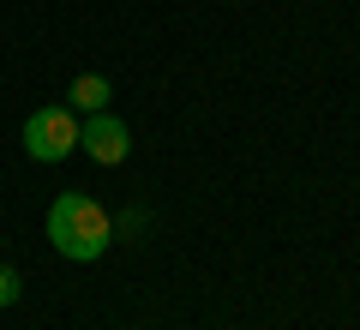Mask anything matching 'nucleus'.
Returning a JSON list of instances; mask_svg holds the SVG:
<instances>
[{
	"label": "nucleus",
	"mask_w": 360,
	"mask_h": 330,
	"mask_svg": "<svg viewBox=\"0 0 360 330\" xmlns=\"http://www.w3.org/2000/svg\"><path fill=\"white\" fill-rule=\"evenodd\" d=\"M78 151L90 156V163H103V168H115V163H127L132 156V132H127V120L120 115H90L84 127H78Z\"/></svg>",
	"instance_id": "3"
},
{
	"label": "nucleus",
	"mask_w": 360,
	"mask_h": 330,
	"mask_svg": "<svg viewBox=\"0 0 360 330\" xmlns=\"http://www.w3.org/2000/svg\"><path fill=\"white\" fill-rule=\"evenodd\" d=\"M18 294H25V288H18V270H6V265H0V306H13Z\"/></svg>",
	"instance_id": "5"
},
{
	"label": "nucleus",
	"mask_w": 360,
	"mask_h": 330,
	"mask_svg": "<svg viewBox=\"0 0 360 330\" xmlns=\"http://www.w3.org/2000/svg\"><path fill=\"white\" fill-rule=\"evenodd\" d=\"M108 241H115V222H108V210L90 192H60V198L49 204V246L60 258H72V265H90V258H103Z\"/></svg>",
	"instance_id": "1"
},
{
	"label": "nucleus",
	"mask_w": 360,
	"mask_h": 330,
	"mask_svg": "<svg viewBox=\"0 0 360 330\" xmlns=\"http://www.w3.org/2000/svg\"><path fill=\"white\" fill-rule=\"evenodd\" d=\"M108 96H115V90H108V78H103V72H78V78H72V90H66V108H78V115H103Z\"/></svg>",
	"instance_id": "4"
},
{
	"label": "nucleus",
	"mask_w": 360,
	"mask_h": 330,
	"mask_svg": "<svg viewBox=\"0 0 360 330\" xmlns=\"http://www.w3.org/2000/svg\"><path fill=\"white\" fill-rule=\"evenodd\" d=\"M72 151H78V120H72L66 102L37 108V115L25 120V156L30 163H66Z\"/></svg>",
	"instance_id": "2"
}]
</instances>
